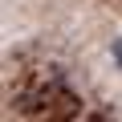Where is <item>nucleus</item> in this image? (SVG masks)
Listing matches in <instances>:
<instances>
[{"instance_id": "obj_1", "label": "nucleus", "mask_w": 122, "mask_h": 122, "mask_svg": "<svg viewBox=\"0 0 122 122\" xmlns=\"http://www.w3.org/2000/svg\"><path fill=\"white\" fill-rule=\"evenodd\" d=\"M110 57H114V65L122 69V37H114V41H110Z\"/></svg>"}]
</instances>
